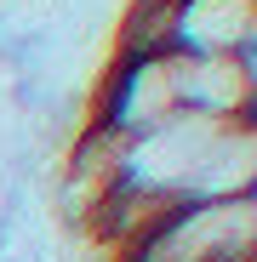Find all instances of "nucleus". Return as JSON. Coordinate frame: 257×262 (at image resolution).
<instances>
[{
  "instance_id": "obj_1",
  "label": "nucleus",
  "mask_w": 257,
  "mask_h": 262,
  "mask_svg": "<svg viewBox=\"0 0 257 262\" xmlns=\"http://www.w3.org/2000/svg\"><path fill=\"white\" fill-rule=\"evenodd\" d=\"M240 256H257V194L171 211L120 262H240Z\"/></svg>"
},
{
  "instance_id": "obj_2",
  "label": "nucleus",
  "mask_w": 257,
  "mask_h": 262,
  "mask_svg": "<svg viewBox=\"0 0 257 262\" xmlns=\"http://www.w3.org/2000/svg\"><path fill=\"white\" fill-rule=\"evenodd\" d=\"M223 125H229V120H218V114L177 108L171 120H160L154 131H143V137L126 143V154H120V183L183 200L189 183H194V171H200L206 154H211V143L223 137ZM183 205H189V200H183Z\"/></svg>"
},
{
  "instance_id": "obj_3",
  "label": "nucleus",
  "mask_w": 257,
  "mask_h": 262,
  "mask_svg": "<svg viewBox=\"0 0 257 262\" xmlns=\"http://www.w3.org/2000/svg\"><path fill=\"white\" fill-rule=\"evenodd\" d=\"M183 103H177V85H171V57L166 52H132L120 57L114 52V69L103 80V97H97V114L109 131H120L126 143L154 131L160 120H171Z\"/></svg>"
},
{
  "instance_id": "obj_4",
  "label": "nucleus",
  "mask_w": 257,
  "mask_h": 262,
  "mask_svg": "<svg viewBox=\"0 0 257 262\" xmlns=\"http://www.w3.org/2000/svg\"><path fill=\"white\" fill-rule=\"evenodd\" d=\"M177 103L218 120H251L257 108V52H166Z\"/></svg>"
},
{
  "instance_id": "obj_5",
  "label": "nucleus",
  "mask_w": 257,
  "mask_h": 262,
  "mask_svg": "<svg viewBox=\"0 0 257 262\" xmlns=\"http://www.w3.org/2000/svg\"><path fill=\"white\" fill-rule=\"evenodd\" d=\"M171 52H257V0H171Z\"/></svg>"
},
{
  "instance_id": "obj_6",
  "label": "nucleus",
  "mask_w": 257,
  "mask_h": 262,
  "mask_svg": "<svg viewBox=\"0 0 257 262\" xmlns=\"http://www.w3.org/2000/svg\"><path fill=\"white\" fill-rule=\"evenodd\" d=\"M251 183H257V120H229L223 137L211 143L206 165L194 171L183 200L189 205H200V200H240V194H251Z\"/></svg>"
}]
</instances>
